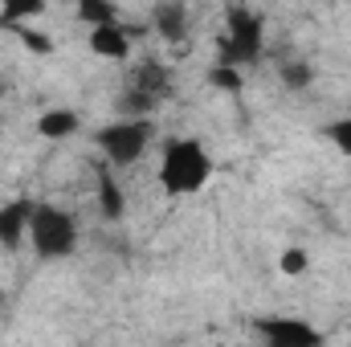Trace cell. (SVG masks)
Instances as JSON below:
<instances>
[{
	"label": "cell",
	"mask_w": 351,
	"mask_h": 347,
	"mask_svg": "<svg viewBox=\"0 0 351 347\" xmlns=\"http://www.w3.org/2000/svg\"><path fill=\"white\" fill-rule=\"evenodd\" d=\"M213 180V156L200 139L192 135H180L164 143V156H160V184L168 196H196L204 184Z\"/></svg>",
	"instance_id": "1"
},
{
	"label": "cell",
	"mask_w": 351,
	"mask_h": 347,
	"mask_svg": "<svg viewBox=\"0 0 351 347\" xmlns=\"http://www.w3.org/2000/svg\"><path fill=\"white\" fill-rule=\"evenodd\" d=\"M78 221L62 204H33L29 217V246L41 261H62L78 250Z\"/></svg>",
	"instance_id": "2"
},
{
	"label": "cell",
	"mask_w": 351,
	"mask_h": 347,
	"mask_svg": "<svg viewBox=\"0 0 351 347\" xmlns=\"http://www.w3.org/2000/svg\"><path fill=\"white\" fill-rule=\"evenodd\" d=\"M94 143L110 160V168H131L156 143V119L152 115H143V119H123L119 115L114 123H106V127L94 131Z\"/></svg>",
	"instance_id": "3"
},
{
	"label": "cell",
	"mask_w": 351,
	"mask_h": 347,
	"mask_svg": "<svg viewBox=\"0 0 351 347\" xmlns=\"http://www.w3.org/2000/svg\"><path fill=\"white\" fill-rule=\"evenodd\" d=\"M262 53H265V21H262V12H254V8H245V4L229 8L217 62H229V66L250 70V66L262 62Z\"/></svg>",
	"instance_id": "4"
},
{
	"label": "cell",
	"mask_w": 351,
	"mask_h": 347,
	"mask_svg": "<svg viewBox=\"0 0 351 347\" xmlns=\"http://www.w3.org/2000/svg\"><path fill=\"white\" fill-rule=\"evenodd\" d=\"M258 335L274 347H323V331L319 327H311L306 319H290V315L258 319Z\"/></svg>",
	"instance_id": "5"
},
{
	"label": "cell",
	"mask_w": 351,
	"mask_h": 347,
	"mask_svg": "<svg viewBox=\"0 0 351 347\" xmlns=\"http://www.w3.org/2000/svg\"><path fill=\"white\" fill-rule=\"evenodd\" d=\"M152 25H156V33H160L168 45H184V41H188V33H192L188 4H184V0H164V4H156Z\"/></svg>",
	"instance_id": "6"
},
{
	"label": "cell",
	"mask_w": 351,
	"mask_h": 347,
	"mask_svg": "<svg viewBox=\"0 0 351 347\" xmlns=\"http://www.w3.org/2000/svg\"><path fill=\"white\" fill-rule=\"evenodd\" d=\"M86 45H90V53L102 58V62H127V58H131V33H127L119 21H114V25L90 29Z\"/></svg>",
	"instance_id": "7"
},
{
	"label": "cell",
	"mask_w": 351,
	"mask_h": 347,
	"mask_svg": "<svg viewBox=\"0 0 351 347\" xmlns=\"http://www.w3.org/2000/svg\"><path fill=\"white\" fill-rule=\"evenodd\" d=\"M131 86H139L143 94H152L156 102H168V98H172V86H176V74H172L168 62L143 58V66H135V74H131Z\"/></svg>",
	"instance_id": "8"
},
{
	"label": "cell",
	"mask_w": 351,
	"mask_h": 347,
	"mask_svg": "<svg viewBox=\"0 0 351 347\" xmlns=\"http://www.w3.org/2000/svg\"><path fill=\"white\" fill-rule=\"evenodd\" d=\"M29 217H33V200L25 196L0 204V250H16L29 237Z\"/></svg>",
	"instance_id": "9"
},
{
	"label": "cell",
	"mask_w": 351,
	"mask_h": 347,
	"mask_svg": "<svg viewBox=\"0 0 351 347\" xmlns=\"http://www.w3.org/2000/svg\"><path fill=\"white\" fill-rule=\"evenodd\" d=\"M74 131H78V115L70 106H49L37 119V135L41 139H70Z\"/></svg>",
	"instance_id": "10"
},
{
	"label": "cell",
	"mask_w": 351,
	"mask_h": 347,
	"mask_svg": "<svg viewBox=\"0 0 351 347\" xmlns=\"http://www.w3.org/2000/svg\"><path fill=\"white\" fill-rule=\"evenodd\" d=\"M74 16H78L86 29L114 25V21H119V4H114V0H78V4H74Z\"/></svg>",
	"instance_id": "11"
},
{
	"label": "cell",
	"mask_w": 351,
	"mask_h": 347,
	"mask_svg": "<svg viewBox=\"0 0 351 347\" xmlns=\"http://www.w3.org/2000/svg\"><path fill=\"white\" fill-rule=\"evenodd\" d=\"M160 106H164V102H156L152 94H143V90L131 86V82L119 94V115H123V119H143V115H156Z\"/></svg>",
	"instance_id": "12"
},
{
	"label": "cell",
	"mask_w": 351,
	"mask_h": 347,
	"mask_svg": "<svg viewBox=\"0 0 351 347\" xmlns=\"http://www.w3.org/2000/svg\"><path fill=\"white\" fill-rule=\"evenodd\" d=\"M98 213H102L106 221H119V217L127 213V196H123V188H119L110 176H98Z\"/></svg>",
	"instance_id": "13"
},
{
	"label": "cell",
	"mask_w": 351,
	"mask_h": 347,
	"mask_svg": "<svg viewBox=\"0 0 351 347\" xmlns=\"http://www.w3.org/2000/svg\"><path fill=\"white\" fill-rule=\"evenodd\" d=\"M45 8H49V0H0V25L12 29V25H21V21L41 16Z\"/></svg>",
	"instance_id": "14"
},
{
	"label": "cell",
	"mask_w": 351,
	"mask_h": 347,
	"mask_svg": "<svg viewBox=\"0 0 351 347\" xmlns=\"http://www.w3.org/2000/svg\"><path fill=\"white\" fill-rule=\"evenodd\" d=\"M208 86H217L221 94H237V90L245 86V70L241 66H229V62H217L208 70Z\"/></svg>",
	"instance_id": "15"
},
{
	"label": "cell",
	"mask_w": 351,
	"mask_h": 347,
	"mask_svg": "<svg viewBox=\"0 0 351 347\" xmlns=\"http://www.w3.org/2000/svg\"><path fill=\"white\" fill-rule=\"evenodd\" d=\"M282 86L286 90H306L311 82H315V66L306 62V58H298V62H282Z\"/></svg>",
	"instance_id": "16"
},
{
	"label": "cell",
	"mask_w": 351,
	"mask_h": 347,
	"mask_svg": "<svg viewBox=\"0 0 351 347\" xmlns=\"http://www.w3.org/2000/svg\"><path fill=\"white\" fill-rule=\"evenodd\" d=\"M278 270H282L286 278H302V274L311 270V258H306V250H298V246H286V250L278 254Z\"/></svg>",
	"instance_id": "17"
},
{
	"label": "cell",
	"mask_w": 351,
	"mask_h": 347,
	"mask_svg": "<svg viewBox=\"0 0 351 347\" xmlns=\"http://www.w3.org/2000/svg\"><path fill=\"white\" fill-rule=\"evenodd\" d=\"M327 139H331V143L339 147V156H348V160H351V115L327 127Z\"/></svg>",
	"instance_id": "18"
},
{
	"label": "cell",
	"mask_w": 351,
	"mask_h": 347,
	"mask_svg": "<svg viewBox=\"0 0 351 347\" xmlns=\"http://www.w3.org/2000/svg\"><path fill=\"white\" fill-rule=\"evenodd\" d=\"M21 41H25L33 53H45V58L58 49V45H53V37H49V33H37V29H21Z\"/></svg>",
	"instance_id": "19"
},
{
	"label": "cell",
	"mask_w": 351,
	"mask_h": 347,
	"mask_svg": "<svg viewBox=\"0 0 351 347\" xmlns=\"http://www.w3.org/2000/svg\"><path fill=\"white\" fill-rule=\"evenodd\" d=\"M0 307H4V290H0Z\"/></svg>",
	"instance_id": "20"
},
{
	"label": "cell",
	"mask_w": 351,
	"mask_h": 347,
	"mask_svg": "<svg viewBox=\"0 0 351 347\" xmlns=\"http://www.w3.org/2000/svg\"><path fill=\"white\" fill-rule=\"evenodd\" d=\"M0 98H4V82H0Z\"/></svg>",
	"instance_id": "21"
}]
</instances>
